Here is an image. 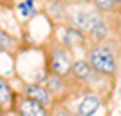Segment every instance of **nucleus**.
<instances>
[{"label": "nucleus", "mask_w": 121, "mask_h": 116, "mask_svg": "<svg viewBox=\"0 0 121 116\" xmlns=\"http://www.w3.org/2000/svg\"><path fill=\"white\" fill-rule=\"evenodd\" d=\"M89 64L92 71H96L103 76H110L116 73V58L108 47L105 46H96L89 53Z\"/></svg>", "instance_id": "f257e3e1"}, {"label": "nucleus", "mask_w": 121, "mask_h": 116, "mask_svg": "<svg viewBox=\"0 0 121 116\" xmlns=\"http://www.w3.org/2000/svg\"><path fill=\"white\" fill-rule=\"evenodd\" d=\"M49 67L52 71V74H58L61 78H65L67 74H71V67H72V60L69 51L63 49V47H58V49L51 51L49 56Z\"/></svg>", "instance_id": "f03ea898"}, {"label": "nucleus", "mask_w": 121, "mask_h": 116, "mask_svg": "<svg viewBox=\"0 0 121 116\" xmlns=\"http://www.w3.org/2000/svg\"><path fill=\"white\" fill-rule=\"evenodd\" d=\"M13 111L20 116H49V109L45 105H42L40 102L31 100L24 94H16Z\"/></svg>", "instance_id": "7ed1b4c3"}, {"label": "nucleus", "mask_w": 121, "mask_h": 116, "mask_svg": "<svg viewBox=\"0 0 121 116\" xmlns=\"http://www.w3.org/2000/svg\"><path fill=\"white\" fill-rule=\"evenodd\" d=\"M22 94L27 96V98H31V100L40 102L42 105H45L47 109H49L51 103H52V96H51V93L47 91V87L40 85V84H25L24 89H22Z\"/></svg>", "instance_id": "20e7f679"}, {"label": "nucleus", "mask_w": 121, "mask_h": 116, "mask_svg": "<svg viewBox=\"0 0 121 116\" xmlns=\"http://www.w3.org/2000/svg\"><path fill=\"white\" fill-rule=\"evenodd\" d=\"M15 100H16V93L11 87V84L7 82V78L0 74V109L2 112H11L15 109Z\"/></svg>", "instance_id": "39448f33"}, {"label": "nucleus", "mask_w": 121, "mask_h": 116, "mask_svg": "<svg viewBox=\"0 0 121 116\" xmlns=\"http://www.w3.org/2000/svg\"><path fill=\"white\" fill-rule=\"evenodd\" d=\"M101 105V100L99 96L96 94H87L81 98L80 105H78V116H94L98 112Z\"/></svg>", "instance_id": "423d86ee"}, {"label": "nucleus", "mask_w": 121, "mask_h": 116, "mask_svg": "<svg viewBox=\"0 0 121 116\" xmlns=\"http://www.w3.org/2000/svg\"><path fill=\"white\" fill-rule=\"evenodd\" d=\"M98 22H101V18L98 15H94V13H78L74 16V25L81 33H91V29Z\"/></svg>", "instance_id": "0eeeda50"}, {"label": "nucleus", "mask_w": 121, "mask_h": 116, "mask_svg": "<svg viewBox=\"0 0 121 116\" xmlns=\"http://www.w3.org/2000/svg\"><path fill=\"white\" fill-rule=\"evenodd\" d=\"M71 74L74 76L78 82H87V80H91V76H92V67H91V64L85 62V60L72 62Z\"/></svg>", "instance_id": "6e6552de"}, {"label": "nucleus", "mask_w": 121, "mask_h": 116, "mask_svg": "<svg viewBox=\"0 0 121 116\" xmlns=\"http://www.w3.org/2000/svg\"><path fill=\"white\" fill-rule=\"evenodd\" d=\"M18 49V40L13 35H9L7 31L0 29V53H9L13 55Z\"/></svg>", "instance_id": "1a4fd4ad"}, {"label": "nucleus", "mask_w": 121, "mask_h": 116, "mask_svg": "<svg viewBox=\"0 0 121 116\" xmlns=\"http://www.w3.org/2000/svg\"><path fill=\"white\" fill-rule=\"evenodd\" d=\"M63 44L69 46V47L83 46V44H85V36H83V33H81L80 29L69 27V29H65V33H63Z\"/></svg>", "instance_id": "9d476101"}, {"label": "nucleus", "mask_w": 121, "mask_h": 116, "mask_svg": "<svg viewBox=\"0 0 121 116\" xmlns=\"http://www.w3.org/2000/svg\"><path fill=\"white\" fill-rule=\"evenodd\" d=\"M63 89H65V85H63V78L51 73V74L47 76V91L51 93V96H54V94H58V93H61Z\"/></svg>", "instance_id": "9b49d317"}, {"label": "nucleus", "mask_w": 121, "mask_h": 116, "mask_svg": "<svg viewBox=\"0 0 121 116\" xmlns=\"http://www.w3.org/2000/svg\"><path fill=\"white\" fill-rule=\"evenodd\" d=\"M107 35H108V29H107V25H105V22H103V20L98 22V24L91 29V36L94 38V40H103Z\"/></svg>", "instance_id": "f8f14e48"}, {"label": "nucleus", "mask_w": 121, "mask_h": 116, "mask_svg": "<svg viewBox=\"0 0 121 116\" xmlns=\"http://www.w3.org/2000/svg\"><path fill=\"white\" fill-rule=\"evenodd\" d=\"M94 2V5H96L99 11H112L114 7H116V4H114V0H92Z\"/></svg>", "instance_id": "ddd939ff"}, {"label": "nucleus", "mask_w": 121, "mask_h": 116, "mask_svg": "<svg viewBox=\"0 0 121 116\" xmlns=\"http://www.w3.org/2000/svg\"><path fill=\"white\" fill-rule=\"evenodd\" d=\"M18 9H20L22 16H29L31 13H33V0H25L24 4L18 5Z\"/></svg>", "instance_id": "4468645a"}, {"label": "nucleus", "mask_w": 121, "mask_h": 116, "mask_svg": "<svg viewBox=\"0 0 121 116\" xmlns=\"http://www.w3.org/2000/svg\"><path fill=\"white\" fill-rule=\"evenodd\" d=\"M54 116H72V114H71V112H67V111H58Z\"/></svg>", "instance_id": "2eb2a0df"}, {"label": "nucleus", "mask_w": 121, "mask_h": 116, "mask_svg": "<svg viewBox=\"0 0 121 116\" xmlns=\"http://www.w3.org/2000/svg\"><path fill=\"white\" fill-rule=\"evenodd\" d=\"M7 116H20V114H16L15 111H11V112H7Z\"/></svg>", "instance_id": "dca6fc26"}, {"label": "nucleus", "mask_w": 121, "mask_h": 116, "mask_svg": "<svg viewBox=\"0 0 121 116\" xmlns=\"http://www.w3.org/2000/svg\"><path fill=\"white\" fill-rule=\"evenodd\" d=\"M114 4H116V5H119V4H121V0H114Z\"/></svg>", "instance_id": "f3484780"}, {"label": "nucleus", "mask_w": 121, "mask_h": 116, "mask_svg": "<svg viewBox=\"0 0 121 116\" xmlns=\"http://www.w3.org/2000/svg\"><path fill=\"white\" fill-rule=\"evenodd\" d=\"M0 116H7V112H0Z\"/></svg>", "instance_id": "a211bd4d"}, {"label": "nucleus", "mask_w": 121, "mask_h": 116, "mask_svg": "<svg viewBox=\"0 0 121 116\" xmlns=\"http://www.w3.org/2000/svg\"><path fill=\"white\" fill-rule=\"evenodd\" d=\"M80 2H83V0H80Z\"/></svg>", "instance_id": "6ab92c4d"}, {"label": "nucleus", "mask_w": 121, "mask_h": 116, "mask_svg": "<svg viewBox=\"0 0 121 116\" xmlns=\"http://www.w3.org/2000/svg\"><path fill=\"white\" fill-rule=\"evenodd\" d=\"M0 112H2V109H0Z\"/></svg>", "instance_id": "aec40b11"}]
</instances>
